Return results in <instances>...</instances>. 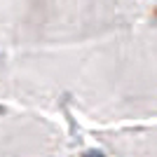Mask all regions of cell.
<instances>
[{
    "mask_svg": "<svg viewBox=\"0 0 157 157\" xmlns=\"http://www.w3.org/2000/svg\"><path fill=\"white\" fill-rule=\"evenodd\" d=\"M82 157H108V155H105V152H101V150H96V148H89V150L82 152Z\"/></svg>",
    "mask_w": 157,
    "mask_h": 157,
    "instance_id": "6da1fadb",
    "label": "cell"
}]
</instances>
